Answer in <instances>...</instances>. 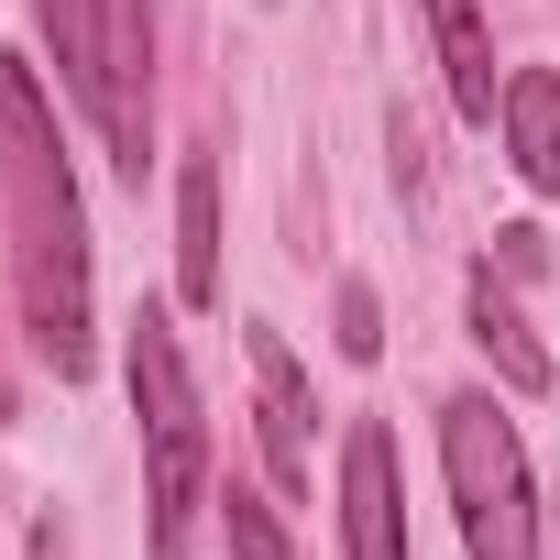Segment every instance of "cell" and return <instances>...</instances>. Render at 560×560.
I'll return each instance as SVG.
<instances>
[{
    "label": "cell",
    "instance_id": "cell-2",
    "mask_svg": "<svg viewBox=\"0 0 560 560\" xmlns=\"http://www.w3.org/2000/svg\"><path fill=\"white\" fill-rule=\"evenodd\" d=\"M34 23L56 34V67H67L89 132L143 187V165H154V23H143V0H34Z\"/></svg>",
    "mask_w": 560,
    "mask_h": 560
},
{
    "label": "cell",
    "instance_id": "cell-11",
    "mask_svg": "<svg viewBox=\"0 0 560 560\" xmlns=\"http://www.w3.org/2000/svg\"><path fill=\"white\" fill-rule=\"evenodd\" d=\"M220 516H231V560H287V527H275V505H264V494H242V483H231V505H220Z\"/></svg>",
    "mask_w": 560,
    "mask_h": 560
},
{
    "label": "cell",
    "instance_id": "cell-5",
    "mask_svg": "<svg viewBox=\"0 0 560 560\" xmlns=\"http://www.w3.org/2000/svg\"><path fill=\"white\" fill-rule=\"evenodd\" d=\"M341 549L352 560H407V505H396V440L363 418L341 451Z\"/></svg>",
    "mask_w": 560,
    "mask_h": 560
},
{
    "label": "cell",
    "instance_id": "cell-1",
    "mask_svg": "<svg viewBox=\"0 0 560 560\" xmlns=\"http://www.w3.org/2000/svg\"><path fill=\"white\" fill-rule=\"evenodd\" d=\"M0 209H12V275H23V330L78 385L89 374V209L56 143V110L23 56H0Z\"/></svg>",
    "mask_w": 560,
    "mask_h": 560
},
{
    "label": "cell",
    "instance_id": "cell-3",
    "mask_svg": "<svg viewBox=\"0 0 560 560\" xmlns=\"http://www.w3.org/2000/svg\"><path fill=\"white\" fill-rule=\"evenodd\" d=\"M132 418H143V505H154V560H187L198 483H209V407L176 352V330L143 308L132 319Z\"/></svg>",
    "mask_w": 560,
    "mask_h": 560
},
{
    "label": "cell",
    "instance_id": "cell-7",
    "mask_svg": "<svg viewBox=\"0 0 560 560\" xmlns=\"http://www.w3.org/2000/svg\"><path fill=\"white\" fill-rule=\"evenodd\" d=\"M494 121H505V154H516V176H527L538 198H560V67H516Z\"/></svg>",
    "mask_w": 560,
    "mask_h": 560
},
{
    "label": "cell",
    "instance_id": "cell-6",
    "mask_svg": "<svg viewBox=\"0 0 560 560\" xmlns=\"http://www.w3.org/2000/svg\"><path fill=\"white\" fill-rule=\"evenodd\" d=\"M242 341H253V385H264V462H275L287 494H308V374H298V352L275 341L264 319Z\"/></svg>",
    "mask_w": 560,
    "mask_h": 560
},
{
    "label": "cell",
    "instance_id": "cell-9",
    "mask_svg": "<svg viewBox=\"0 0 560 560\" xmlns=\"http://www.w3.org/2000/svg\"><path fill=\"white\" fill-rule=\"evenodd\" d=\"M176 298L220 308V165L209 154H187L176 176Z\"/></svg>",
    "mask_w": 560,
    "mask_h": 560
},
{
    "label": "cell",
    "instance_id": "cell-13",
    "mask_svg": "<svg viewBox=\"0 0 560 560\" xmlns=\"http://www.w3.org/2000/svg\"><path fill=\"white\" fill-rule=\"evenodd\" d=\"M0 418H12V352H0Z\"/></svg>",
    "mask_w": 560,
    "mask_h": 560
},
{
    "label": "cell",
    "instance_id": "cell-12",
    "mask_svg": "<svg viewBox=\"0 0 560 560\" xmlns=\"http://www.w3.org/2000/svg\"><path fill=\"white\" fill-rule=\"evenodd\" d=\"M341 352H352V363H374V352H385V308H374V287H363V275L341 287Z\"/></svg>",
    "mask_w": 560,
    "mask_h": 560
},
{
    "label": "cell",
    "instance_id": "cell-8",
    "mask_svg": "<svg viewBox=\"0 0 560 560\" xmlns=\"http://www.w3.org/2000/svg\"><path fill=\"white\" fill-rule=\"evenodd\" d=\"M418 12H429V34H440L451 110H462V121H494L505 89H494V34H483V12H472V0H418Z\"/></svg>",
    "mask_w": 560,
    "mask_h": 560
},
{
    "label": "cell",
    "instance_id": "cell-4",
    "mask_svg": "<svg viewBox=\"0 0 560 560\" xmlns=\"http://www.w3.org/2000/svg\"><path fill=\"white\" fill-rule=\"evenodd\" d=\"M440 472L462 505V549L472 560H538V494H527V451L505 429L494 396H451L440 407Z\"/></svg>",
    "mask_w": 560,
    "mask_h": 560
},
{
    "label": "cell",
    "instance_id": "cell-10",
    "mask_svg": "<svg viewBox=\"0 0 560 560\" xmlns=\"http://www.w3.org/2000/svg\"><path fill=\"white\" fill-rule=\"evenodd\" d=\"M472 341H483V363L505 374V396H538V385H549V352H538V330L516 319V298L494 287V264L472 275Z\"/></svg>",
    "mask_w": 560,
    "mask_h": 560
}]
</instances>
